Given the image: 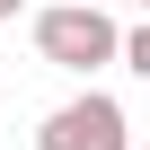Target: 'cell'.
<instances>
[{"label":"cell","mask_w":150,"mask_h":150,"mask_svg":"<svg viewBox=\"0 0 150 150\" xmlns=\"http://www.w3.org/2000/svg\"><path fill=\"white\" fill-rule=\"evenodd\" d=\"M18 9H27V0H0V27H9V18H18Z\"/></svg>","instance_id":"cell-4"},{"label":"cell","mask_w":150,"mask_h":150,"mask_svg":"<svg viewBox=\"0 0 150 150\" xmlns=\"http://www.w3.org/2000/svg\"><path fill=\"white\" fill-rule=\"evenodd\" d=\"M141 150H150V141H141Z\"/></svg>","instance_id":"cell-7"},{"label":"cell","mask_w":150,"mask_h":150,"mask_svg":"<svg viewBox=\"0 0 150 150\" xmlns=\"http://www.w3.org/2000/svg\"><path fill=\"white\" fill-rule=\"evenodd\" d=\"M35 53L53 62V71H106V62H124V27L97 9V0H62V9H35Z\"/></svg>","instance_id":"cell-1"},{"label":"cell","mask_w":150,"mask_h":150,"mask_svg":"<svg viewBox=\"0 0 150 150\" xmlns=\"http://www.w3.org/2000/svg\"><path fill=\"white\" fill-rule=\"evenodd\" d=\"M141 9H150V0H141Z\"/></svg>","instance_id":"cell-6"},{"label":"cell","mask_w":150,"mask_h":150,"mask_svg":"<svg viewBox=\"0 0 150 150\" xmlns=\"http://www.w3.org/2000/svg\"><path fill=\"white\" fill-rule=\"evenodd\" d=\"M124 71H141V80H150V18L124 27Z\"/></svg>","instance_id":"cell-3"},{"label":"cell","mask_w":150,"mask_h":150,"mask_svg":"<svg viewBox=\"0 0 150 150\" xmlns=\"http://www.w3.org/2000/svg\"><path fill=\"white\" fill-rule=\"evenodd\" d=\"M35 150H132V124L106 88H88V97H71L35 124Z\"/></svg>","instance_id":"cell-2"},{"label":"cell","mask_w":150,"mask_h":150,"mask_svg":"<svg viewBox=\"0 0 150 150\" xmlns=\"http://www.w3.org/2000/svg\"><path fill=\"white\" fill-rule=\"evenodd\" d=\"M97 9H106V0H97Z\"/></svg>","instance_id":"cell-5"}]
</instances>
